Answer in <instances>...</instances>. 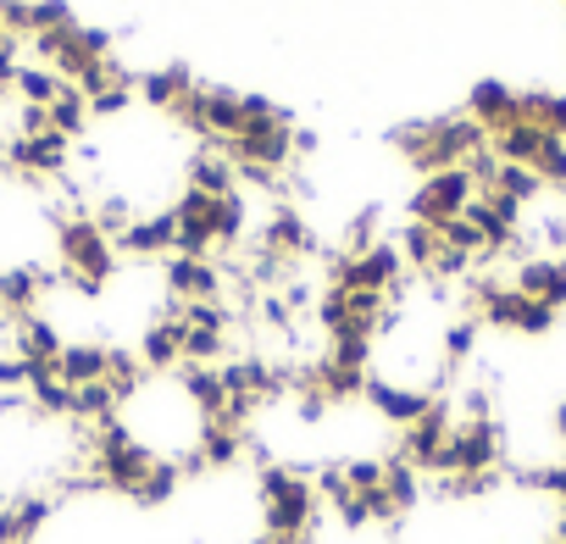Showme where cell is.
Returning a JSON list of instances; mask_svg holds the SVG:
<instances>
[{
    "instance_id": "obj_15",
    "label": "cell",
    "mask_w": 566,
    "mask_h": 544,
    "mask_svg": "<svg viewBox=\"0 0 566 544\" xmlns=\"http://www.w3.org/2000/svg\"><path fill=\"white\" fill-rule=\"evenodd\" d=\"M467 117L494 139V134H505L511 123H522L516 117V90L511 84H500V79H483V84H472V95H467Z\"/></svg>"
},
{
    "instance_id": "obj_5",
    "label": "cell",
    "mask_w": 566,
    "mask_h": 544,
    "mask_svg": "<svg viewBox=\"0 0 566 544\" xmlns=\"http://www.w3.org/2000/svg\"><path fill=\"white\" fill-rule=\"evenodd\" d=\"M328 284L334 290H373V295H389L395 284H406V261H400V244L395 239H378L367 255H334L328 266Z\"/></svg>"
},
{
    "instance_id": "obj_6",
    "label": "cell",
    "mask_w": 566,
    "mask_h": 544,
    "mask_svg": "<svg viewBox=\"0 0 566 544\" xmlns=\"http://www.w3.org/2000/svg\"><path fill=\"white\" fill-rule=\"evenodd\" d=\"M478 195V184L467 178V167H444V172H428L411 195V217L428 222V228H444L467 211V200Z\"/></svg>"
},
{
    "instance_id": "obj_2",
    "label": "cell",
    "mask_w": 566,
    "mask_h": 544,
    "mask_svg": "<svg viewBox=\"0 0 566 544\" xmlns=\"http://www.w3.org/2000/svg\"><path fill=\"white\" fill-rule=\"evenodd\" d=\"M389 145L400 150V161H406V167H417V172L428 178V172L461 167L472 150H483V145H489V134H483L467 112H455V117H422V123L389 128Z\"/></svg>"
},
{
    "instance_id": "obj_22",
    "label": "cell",
    "mask_w": 566,
    "mask_h": 544,
    "mask_svg": "<svg viewBox=\"0 0 566 544\" xmlns=\"http://www.w3.org/2000/svg\"><path fill=\"white\" fill-rule=\"evenodd\" d=\"M178 389L200 417H222V406H228V389H222L217 367H178Z\"/></svg>"
},
{
    "instance_id": "obj_12",
    "label": "cell",
    "mask_w": 566,
    "mask_h": 544,
    "mask_svg": "<svg viewBox=\"0 0 566 544\" xmlns=\"http://www.w3.org/2000/svg\"><path fill=\"white\" fill-rule=\"evenodd\" d=\"M511 290H522L527 301L560 312L566 306V255H527V261H516Z\"/></svg>"
},
{
    "instance_id": "obj_19",
    "label": "cell",
    "mask_w": 566,
    "mask_h": 544,
    "mask_svg": "<svg viewBox=\"0 0 566 544\" xmlns=\"http://www.w3.org/2000/svg\"><path fill=\"white\" fill-rule=\"evenodd\" d=\"M56 378H62L67 389L106 384V345H95V339H67V351L56 356Z\"/></svg>"
},
{
    "instance_id": "obj_36",
    "label": "cell",
    "mask_w": 566,
    "mask_h": 544,
    "mask_svg": "<svg viewBox=\"0 0 566 544\" xmlns=\"http://www.w3.org/2000/svg\"><path fill=\"white\" fill-rule=\"evenodd\" d=\"M184 328H211V334H228L233 328V312L222 301H195V306H167Z\"/></svg>"
},
{
    "instance_id": "obj_13",
    "label": "cell",
    "mask_w": 566,
    "mask_h": 544,
    "mask_svg": "<svg viewBox=\"0 0 566 544\" xmlns=\"http://www.w3.org/2000/svg\"><path fill=\"white\" fill-rule=\"evenodd\" d=\"M255 250H266V255H277V261H295V255H312L317 239H312V228H306V217H301L295 206H277V211L255 228Z\"/></svg>"
},
{
    "instance_id": "obj_39",
    "label": "cell",
    "mask_w": 566,
    "mask_h": 544,
    "mask_svg": "<svg viewBox=\"0 0 566 544\" xmlns=\"http://www.w3.org/2000/svg\"><path fill=\"white\" fill-rule=\"evenodd\" d=\"M339 467H345V483H350L356 494L384 489V456H350V461H339Z\"/></svg>"
},
{
    "instance_id": "obj_47",
    "label": "cell",
    "mask_w": 566,
    "mask_h": 544,
    "mask_svg": "<svg viewBox=\"0 0 566 544\" xmlns=\"http://www.w3.org/2000/svg\"><path fill=\"white\" fill-rule=\"evenodd\" d=\"M555 433H560V439H566V400H560V406H555Z\"/></svg>"
},
{
    "instance_id": "obj_24",
    "label": "cell",
    "mask_w": 566,
    "mask_h": 544,
    "mask_svg": "<svg viewBox=\"0 0 566 544\" xmlns=\"http://www.w3.org/2000/svg\"><path fill=\"white\" fill-rule=\"evenodd\" d=\"M516 117L533 123V128H544V134H555V139H566V95L527 90V95H516Z\"/></svg>"
},
{
    "instance_id": "obj_29",
    "label": "cell",
    "mask_w": 566,
    "mask_h": 544,
    "mask_svg": "<svg viewBox=\"0 0 566 544\" xmlns=\"http://www.w3.org/2000/svg\"><path fill=\"white\" fill-rule=\"evenodd\" d=\"M51 128H56L62 139H84V134H90V101H84L73 84L56 95V106H51Z\"/></svg>"
},
{
    "instance_id": "obj_30",
    "label": "cell",
    "mask_w": 566,
    "mask_h": 544,
    "mask_svg": "<svg viewBox=\"0 0 566 544\" xmlns=\"http://www.w3.org/2000/svg\"><path fill=\"white\" fill-rule=\"evenodd\" d=\"M478 334H483V323H478V317H455V323L439 334V362L455 373V367H461V362L478 351Z\"/></svg>"
},
{
    "instance_id": "obj_9",
    "label": "cell",
    "mask_w": 566,
    "mask_h": 544,
    "mask_svg": "<svg viewBox=\"0 0 566 544\" xmlns=\"http://www.w3.org/2000/svg\"><path fill=\"white\" fill-rule=\"evenodd\" d=\"M7 167L23 172V178H62L73 167V139H62L56 128L51 134H34V139H7Z\"/></svg>"
},
{
    "instance_id": "obj_23",
    "label": "cell",
    "mask_w": 566,
    "mask_h": 544,
    "mask_svg": "<svg viewBox=\"0 0 566 544\" xmlns=\"http://www.w3.org/2000/svg\"><path fill=\"white\" fill-rule=\"evenodd\" d=\"M544 128H533V123H511L505 134H494L489 139V150L500 156V161H511V167H533L538 161V150H544Z\"/></svg>"
},
{
    "instance_id": "obj_43",
    "label": "cell",
    "mask_w": 566,
    "mask_h": 544,
    "mask_svg": "<svg viewBox=\"0 0 566 544\" xmlns=\"http://www.w3.org/2000/svg\"><path fill=\"white\" fill-rule=\"evenodd\" d=\"M18 67H23V40H12L7 29H0V84H7V90H12Z\"/></svg>"
},
{
    "instance_id": "obj_32",
    "label": "cell",
    "mask_w": 566,
    "mask_h": 544,
    "mask_svg": "<svg viewBox=\"0 0 566 544\" xmlns=\"http://www.w3.org/2000/svg\"><path fill=\"white\" fill-rule=\"evenodd\" d=\"M222 362H228V334L184 328V367H222Z\"/></svg>"
},
{
    "instance_id": "obj_28",
    "label": "cell",
    "mask_w": 566,
    "mask_h": 544,
    "mask_svg": "<svg viewBox=\"0 0 566 544\" xmlns=\"http://www.w3.org/2000/svg\"><path fill=\"white\" fill-rule=\"evenodd\" d=\"M211 233H217V244H239L244 239V189L211 195Z\"/></svg>"
},
{
    "instance_id": "obj_41",
    "label": "cell",
    "mask_w": 566,
    "mask_h": 544,
    "mask_svg": "<svg viewBox=\"0 0 566 544\" xmlns=\"http://www.w3.org/2000/svg\"><path fill=\"white\" fill-rule=\"evenodd\" d=\"M73 7L67 0H34V34H56V29H73Z\"/></svg>"
},
{
    "instance_id": "obj_17",
    "label": "cell",
    "mask_w": 566,
    "mask_h": 544,
    "mask_svg": "<svg viewBox=\"0 0 566 544\" xmlns=\"http://www.w3.org/2000/svg\"><path fill=\"white\" fill-rule=\"evenodd\" d=\"M189 189H200V195H228V189H239V167L228 161V145L200 139V150L189 156Z\"/></svg>"
},
{
    "instance_id": "obj_10",
    "label": "cell",
    "mask_w": 566,
    "mask_h": 544,
    "mask_svg": "<svg viewBox=\"0 0 566 544\" xmlns=\"http://www.w3.org/2000/svg\"><path fill=\"white\" fill-rule=\"evenodd\" d=\"M361 400L384 417V422H395V428H411L439 395H428V389H417V384H395V378H384V373H373L367 378V389H361Z\"/></svg>"
},
{
    "instance_id": "obj_18",
    "label": "cell",
    "mask_w": 566,
    "mask_h": 544,
    "mask_svg": "<svg viewBox=\"0 0 566 544\" xmlns=\"http://www.w3.org/2000/svg\"><path fill=\"white\" fill-rule=\"evenodd\" d=\"M195 456L206 461V472H228L244 456V428H233L222 417H206L200 422V439H195Z\"/></svg>"
},
{
    "instance_id": "obj_42",
    "label": "cell",
    "mask_w": 566,
    "mask_h": 544,
    "mask_svg": "<svg viewBox=\"0 0 566 544\" xmlns=\"http://www.w3.org/2000/svg\"><path fill=\"white\" fill-rule=\"evenodd\" d=\"M128 106H134V90H123V84H112V90L90 95V117H123Z\"/></svg>"
},
{
    "instance_id": "obj_35",
    "label": "cell",
    "mask_w": 566,
    "mask_h": 544,
    "mask_svg": "<svg viewBox=\"0 0 566 544\" xmlns=\"http://www.w3.org/2000/svg\"><path fill=\"white\" fill-rule=\"evenodd\" d=\"M494 189H500V195H511L516 206H533V200H544V184H538V172H533V167H511V161H500V178H494Z\"/></svg>"
},
{
    "instance_id": "obj_1",
    "label": "cell",
    "mask_w": 566,
    "mask_h": 544,
    "mask_svg": "<svg viewBox=\"0 0 566 544\" xmlns=\"http://www.w3.org/2000/svg\"><path fill=\"white\" fill-rule=\"evenodd\" d=\"M255 489H261V533L272 544H301V538L317 533L323 494H317V483L306 472L283 467V461H261Z\"/></svg>"
},
{
    "instance_id": "obj_16",
    "label": "cell",
    "mask_w": 566,
    "mask_h": 544,
    "mask_svg": "<svg viewBox=\"0 0 566 544\" xmlns=\"http://www.w3.org/2000/svg\"><path fill=\"white\" fill-rule=\"evenodd\" d=\"M139 362H145V373H178L184 367V323L172 312H161L139 334Z\"/></svg>"
},
{
    "instance_id": "obj_25",
    "label": "cell",
    "mask_w": 566,
    "mask_h": 544,
    "mask_svg": "<svg viewBox=\"0 0 566 544\" xmlns=\"http://www.w3.org/2000/svg\"><path fill=\"white\" fill-rule=\"evenodd\" d=\"M395 244H400V261H406V266H417V272H433V261H439V250H444V233L411 217V222L400 228V239H395Z\"/></svg>"
},
{
    "instance_id": "obj_7",
    "label": "cell",
    "mask_w": 566,
    "mask_h": 544,
    "mask_svg": "<svg viewBox=\"0 0 566 544\" xmlns=\"http://www.w3.org/2000/svg\"><path fill=\"white\" fill-rule=\"evenodd\" d=\"M450 428H455V406H450V395H439L411 428H400L395 456H406L417 472H433V467H439V450L450 444Z\"/></svg>"
},
{
    "instance_id": "obj_14",
    "label": "cell",
    "mask_w": 566,
    "mask_h": 544,
    "mask_svg": "<svg viewBox=\"0 0 566 544\" xmlns=\"http://www.w3.org/2000/svg\"><path fill=\"white\" fill-rule=\"evenodd\" d=\"M117 255H134V261H150V255H172L178 244V217L172 211H156V217H134L117 239Z\"/></svg>"
},
{
    "instance_id": "obj_21",
    "label": "cell",
    "mask_w": 566,
    "mask_h": 544,
    "mask_svg": "<svg viewBox=\"0 0 566 544\" xmlns=\"http://www.w3.org/2000/svg\"><path fill=\"white\" fill-rule=\"evenodd\" d=\"M189 90H195V73H189L184 62L156 67V73H139V101H145V106H156V112H172Z\"/></svg>"
},
{
    "instance_id": "obj_37",
    "label": "cell",
    "mask_w": 566,
    "mask_h": 544,
    "mask_svg": "<svg viewBox=\"0 0 566 544\" xmlns=\"http://www.w3.org/2000/svg\"><path fill=\"white\" fill-rule=\"evenodd\" d=\"M378 217H384V206H367L361 217L345 222V255H367L378 244Z\"/></svg>"
},
{
    "instance_id": "obj_38",
    "label": "cell",
    "mask_w": 566,
    "mask_h": 544,
    "mask_svg": "<svg viewBox=\"0 0 566 544\" xmlns=\"http://www.w3.org/2000/svg\"><path fill=\"white\" fill-rule=\"evenodd\" d=\"M533 172H538V184L544 189H566V139H544V150H538V161H533Z\"/></svg>"
},
{
    "instance_id": "obj_4",
    "label": "cell",
    "mask_w": 566,
    "mask_h": 544,
    "mask_svg": "<svg viewBox=\"0 0 566 544\" xmlns=\"http://www.w3.org/2000/svg\"><path fill=\"white\" fill-rule=\"evenodd\" d=\"M505 467V433L500 422H455L450 428V444L439 450V467L433 478H461V472H500Z\"/></svg>"
},
{
    "instance_id": "obj_44",
    "label": "cell",
    "mask_w": 566,
    "mask_h": 544,
    "mask_svg": "<svg viewBox=\"0 0 566 544\" xmlns=\"http://www.w3.org/2000/svg\"><path fill=\"white\" fill-rule=\"evenodd\" d=\"M18 134H23V139L51 134V106H18Z\"/></svg>"
},
{
    "instance_id": "obj_3",
    "label": "cell",
    "mask_w": 566,
    "mask_h": 544,
    "mask_svg": "<svg viewBox=\"0 0 566 544\" xmlns=\"http://www.w3.org/2000/svg\"><path fill=\"white\" fill-rule=\"evenodd\" d=\"M56 250H62V284H73L78 295H95L117 272V244L95 228L90 211H73L56 222Z\"/></svg>"
},
{
    "instance_id": "obj_8",
    "label": "cell",
    "mask_w": 566,
    "mask_h": 544,
    "mask_svg": "<svg viewBox=\"0 0 566 544\" xmlns=\"http://www.w3.org/2000/svg\"><path fill=\"white\" fill-rule=\"evenodd\" d=\"M228 161L233 167H272V172H283L295 161V117H277L266 128H244L239 139H228Z\"/></svg>"
},
{
    "instance_id": "obj_33",
    "label": "cell",
    "mask_w": 566,
    "mask_h": 544,
    "mask_svg": "<svg viewBox=\"0 0 566 544\" xmlns=\"http://www.w3.org/2000/svg\"><path fill=\"white\" fill-rule=\"evenodd\" d=\"M178 483H184V472H178V461H167V456H156V467L145 472V483H139V505H167L172 494H178Z\"/></svg>"
},
{
    "instance_id": "obj_40",
    "label": "cell",
    "mask_w": 566,
    "mask_h": 544,
    "mask_svg": "<svg viewBox=\"0 0 566 544\" xmlns=\"http://www.w3.org/2000/svg\"><path fill=\"white\" fill-rule=\"evenodd\" d=\"M90 217H95V228H101L106 239H117V233H123V228L134 222V206H128L123 195H106V200H101V206H95Z\"/></svg>"
},
{
    "instance_id": "obj_46",
    "label": "cell",
    "mask_w": 566,
    "mask_h": 544,
    "mask_svg": "<svg viewBox=\"0 0 566 544\" xmlns=\"http://www.w3.org/2000/svg\"><path fill=\"white\" fill-rule=\"evenodd\" d=\"M317 150V134L312 128H295V156H312Z\"/></svg>"
},
{
    "instance_id": "obj_48",
    "label": "cell",
    "mask_w": 566,
    "mask_h": 544,
    "mask_svg": "<svg viewBox=\"0 0 566 544\" xmlns=\"http://www.w3.org/2000/svg\"><path fill=\"white\" fill-rule=\"evenodd\" d=\"M544 544H560V538H544Z\"/></svg>"
},
{
    "instance_id": "obj_31",
    "label": "cell",
    "mask_w": 566,
    "mask_h": 544,
    "mask_svg": "<svg viewBox=\"0 0 566 544\" xmlns=\"http://www.w3.org/2000/svg\"><path fill=\"white\" fill-rule=\"evenodd\" d=\"M12 90L23 95V106H56V95L67 90L51 67H18V79H12Z\"/></svg>"
},
{
    "instance_id": "obj_45",
    "label": "cell",
    "mask_w": 566,
    "mask_h": 544,
    "mask_svg": "<svg viewBox=\"0 0 566 544\" xmlns=\"http://www.w3.org/2000/svg\"><path fill=\"white\" fill-rule=\"evenodd\" d=\"M549 328H555V312H549V306H538V301H527V312H522V328H516V334H533V339H538V334H549Z\"/></svg>"
},
{
    "instance_id": "obj_27",
    "label": "cell",
    "mask_w": 566,
    "mask_h": 544,
    "mask_svg": "<svg viewBox=\"0 0 566 544\" xmlns=\"http://www.w3.org/2000/svg\"><path fill=\"white\" fill-rule=\"evenodd\" d=\"M384 494L400 505V516H406V511L422 500V472H417L406 456H395V450L384 456Z\"/></svg>"
},
{
    "instance_id": "obj_11",
    "label": "cell",
    "mask_w": 566,
    "mask_h": 544,
    "mask_svg": "<svg viewBox=\"0 0 566 544\" xmlns=\"http://www.w3.org/2000/svg\"><path fill=\"white\" fill-rule=\"evenodd\" d=\"M167 295L172 306H195V301H222V266L217 261H189V255H167Z\"/></svg>"
},
{
    "instance_id": "obj_26",
    "label": "cell",
    "mask_w": 566,
    "mask_h": 544,
    "mask_svg": "<svg viewBox=\"0 0 566 544\" xmlns=\"http://www.w3.org/2000/svg\"><path fill=\"white\" fill-rule=\"evenodd\" d=\"M112 417H123L112 384H84V389H73V422H78V428H101V422H112Z\"/></svg>"
},
{
    "instance_id": "obj_20",
    "label": "cell",
    "mask_w": 566,
    "mask_h": 544,
    "mask_svg": "<svg viewBox=\"0 0 566 544\" xmlns=\"http://www.w3.org/2000/svg\"><path fill=\"white\" fill-rule=\"evenodd\" d=\"M12 351L23 356V362H56L62 351H67V339H62V328L51 323V317H23L18 328H12Z\"/></svg>"
},
{
    "instance_id": "obj_34",
    "label": "cell",
    "mask_w": 566,
    "mask_h": 544,
    "mask_svg": "<svg viewBox=\"0 0 566 544\" xmlns=\"http://www.w3.org/2000/svg\"><path fill=\"white\" fill-rule=\"evenodd\" d=\"M29 400H34L40 417H51V422L67 417V422H73V389H67L62 378H34V384H29Z\"/></svg>"
}]
</instances>
